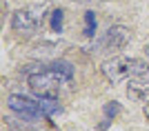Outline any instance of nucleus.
<instances>
[{"label":"nucleus","instance_id":"1","mask_svg":"<svg viewBox=\"0 0 149 131\" xmlns=\"http://www.w3.org/2000/svg\"><path fill=\"white\" fill-rule=\"evenodd\" d=\"M100 73L111 82L131 80V78H138V76H149V62L140 60V58L116 56L100 64Z\"/></svg>","mask_w":149,"mask_h":131},{"label":"nucleus","instance_id":"2","mask_svg":"<svg viewBox=\"0 0 149 131\" xmlns=\"http://www.w3.org/2000/svg\"><path fill=\"white\" fill-rule=\"evenodd\" d=\"M25 78H27L29 89L38 98H58V94H60V82H65L62 76L56 73L49 64H47L42 71L29 73V76H25Z\"/></svg>","mask_w":149,"mask_h":131},{"label":"nucleus","instance_id":"3","mask_svg":"<svg viewBox=\"0 0 149 131\" xmlns=\"http://www.w3.org/2000/svg\"><path fill=\"white\" fill-rule=\"evenodd\" d=\"M49 9V5L45 2V5H33V7H25V9H18V11H13L11 16V29L20 36H31V33L38 29V25L45 20V16Z\"/></svg>","mask_w":149,"mask_h":131},{"label":"nucleus","instance_id":"4","mask_svg":"<svg viewBox=\"0 0 149 131\" xmlns=\"http://www.w3.org/2000/svg\"><path fill=\"white\" fill-rule=\"evenodd\" d=\"M7 105H9V109H11L13 113H18L22 120L33 122V120H38V118H45L42 111H40V102L27 98V96L11 94V96H9V100H7Z\"/></svg>","mask_w":149,"mask_h":131},{"label":"nucleus","instance_id":"5","mask_svg":"<svg viewBox=\"0 0 149 131\" xmlns=\"http://www.w3.org/2000/svg\"><path fill=\"white\" fill-rule=\"evenodd\" d=\"M129 40H131L129 27H125V25H111L105 31V36L100 38V47H102V51H111V53H116V51L125 49V47L129 44Z\"/></svg>","mask_w":149,"mask_h":131},{"label":"nucleus","instance_id":"6","mask_svg":"<svg viewBox=\"0 0 149 131\" xmlns=\"http://www.w3.org/2000/svg\"><path fill=\"white\" fill-rule=\"evenodd\" d=\"M127 96L129 100H136V102H149V76H138V78H131L129 85H127Z\"/></svg>","mask_w":149,"mask_h":131},{"label":"nucleus","instance_id":"7","mask_svg":"<svg viewBox=\"0 0 149 131\" xmlns=\"http://www.w3.org/2000/svg\"><path fill=\"white\" fill-rule=\"evenodd\" d=\"M49 67L54 69L56 73H60L65 82H71V80H74V67H71L69 62H65V60H56V62H51Z\"/></svg>","mask_w":149,"mask_h":131},{"label":"nucleus","instance_id":"8","mask_svg":"<svg viewBox=\"0 0 149 131\" xmlns=\"http://www.w3.org/2000/svg\"><path fill=\"white\" fill-rule=\"evenodd\" d=\"M40 111H42L45 118H49L54 113L60 111V105H58V98H40Z\"/></svg>","mask_w":149,"mask_h":131},{"label":"nucleus","instance_id":"9","mask_svg":"<svg viewBox=\"0 0 149 131\" xmlns=\"http://www.w3.org/2000/svg\"><path fill=\"white\" fill-rule=\"evenodd\" d=\"M62 18H65V11H62V9H51V13H49L51 31H56V33L62 31Z\"/></svg>","mask_w":149,"mask_h":131},{"label":"nucleus","instance_id":"10","mask_svg":"<svg viewBox=\"0 0 149 131\" xmlns=\"http://www.w3.org/2000/svg\"><path fill=\"white\" fill-rule=\"evenodd\" d=\"M27 122L29 120H16V118H9V116L5 118V125H7L9 131H31V127Z\"/></svg>","mask_w":149,"mask_h":131},{"label":"nucleus","instance_id":"11","mask_svg":"<svg viewBox=\"0 0 149 131\" xmlns=\"http://www.w3.org/2000/svg\"><path fill=\"white\" fill-rule=\"evenodd\" d=\"M93 33H96V13L87 11L85 13V36L93 38Z\"/></svg>","mask_w":149,"mask_h":131},{"label":"nucleus","instance_id":"12","mask_svg":"<svg viewBox=\"0 0 149 131\" xmlns=\"http://www.w3.org/2000/svg\"><path fill=\"white\" fill-rule=\"evenodd\" d=\"M102 113L107 116V120H113L120 113V105L116 102V100H111V102H107V105L102 107Z\"/></svg>","mask_w":149,"mask_h":131},{"label":"nucleus","instance_id":"13","mask_svg":"<svg viewBox=\"0 0 149 131\" xmlns=\"http://www.w3.org/2000/svg\"><path fill=\"white\" fill-rule=\"evenodd\" d=\"M143 113H145V118H147V120H149V102H147V105H145V107H143Z\"/></svg>","mask_w":149,"mask_h":131},{"label":"nucleus","instance_id":"14","mask_svg":"<svg viewBox=\"0 0 149 131\" xmlns=\"http://www.w3.org/2000/svg\"><path fill=\"white\" fill-rule=\"evenodd\" d=\"M76 2H82V0H76Z\"/></svg>","mask_w":149,"mask_h":131}]
</instances>
